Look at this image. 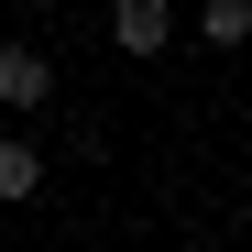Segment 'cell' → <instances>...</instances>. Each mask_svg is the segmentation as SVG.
Wrapping results in <instances>:
<instances>
[{"mask_svg": "<svg viewBox=\"0 0 252 252\" xmlns=\"http://www.w3.org/2000/svg\"><path fill=\"white\" fill-rule=\"evenodd\" d=\"M164 33H176V0H110V44L121 55H164Z\"/></svg>", "mask_w": 252, "mask_h": 252, "instance_id": "obj_1", "label": "cell"}, {"mask_svg": "<svg viewBox=\"0 0 252 252\" xmlns=\"http://www.w3.org/2000/svg\"><path fill=\"white\" fill-rule=\"evenodd\" d=\"M0 99H11V110H44L55 99V66L33 55V44H0Z\"/></svg>", "mask_w": 252, "mask_h": 252, "instance_id": "obj_2", "label": "cell"}, {"mask_svg": "<svg viewBox=\"0 0 252 252\" xmlns=\"http://www.w3.org/2000/svg\"><path fill=\"white\" fill-rule=\"evenodd\" d=\"M33 187H44V143H22V132H0V208H22Z\"/></svg>", "mask_w": 252, "mask_h": 252, "instance_id": "obj_3", "label": "cell"}, {"mask_svg": "<svg viewBox=\"0 0 252 252\" xmlns=\"http://www.w3.org/2000/svg\"><path fill=\"white\" fill-rule=\"evenodd\" d=\"M197 33H208V44H252V0H208Z\"/></svg>", "mask_w": 252, "mask_h": 252, "instance_id": "obj_4", "label": "cell"}]
</instances>
